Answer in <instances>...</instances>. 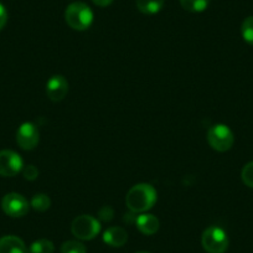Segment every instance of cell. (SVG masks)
<instances>
[{
  "mask_svg": "<svg viewBox=\"0 0 253 253\" xmlns=\"http://www.w3.org/2000/svg\"><path fill=\"white\" fill-rule=\"evenodd\" d=\"M158 194L150 184H137L126 193V204L130 212L143 213L150 210L157 203Z\"/></svg>",
  "mask_w": 253,
  "mask_h": 253,
  "instance_id": "obj_1",
  "label": "cell"
},
{
  "mask_svg": "<svg viewBox=\"0 0 253 253\" xmlns=\"http://www.w3.org/2000/svg\"><path fill=\"white\" fill-rule=\"evenodd\" d=\"M65 20L74 30H87L93 23V13L84 3H72L65 11Z\"/></svg>",
  "mask_w": 253,
  "mask_h": 253,
  "instance_id": "obj_2",
  "label": "cell"
},
{
  "mask_svg": "<svg viewBox=\"0 0 253 253\" xmlns=\"http://www.w3.org/2000/svg\"><path fill=\"white\" fill-rule=\"evenodd\" d=\"M201 243L208 253H225L228 248L227 233L221 227L211 226L204 231Z\"/></svg>",
  "mask_w": 253,
  "mask_h": 253,
  "instance_id": "obj_3",
  "label": "cell"
},
{
  "mask_svg": "<svg viewBox=\"0 0 253 253\" xmlns=\"http://www.w3.org/2000/svg\"><path fill=\"white\" fill-rule=\"evenodd\" d=\"M72 235L82 241L93 240L101 231V222L91 215L77 216L71 223Z\"/></svg>",
  "mask_w": 253,
  "mask_h": 253,
  "instance_id": "obj_4",
  "label": "cell"
},
{
  "mask_svg": "<svg viewBox=\"0 0 253 253\" xmlns=\"http://www.w3.org/2000/svg\"><path fill=\"white\" fill-rule=\"evenodd\" d=\"M208 142L217 152H227L232 148L235 137L232 130L225 124H215L208 130Z\"/></svg>",
  "mask_w": 253,
  "mask_h": 253,
  "instance_id": "obj_5",
  "label": "cell"
},
{
  "mask_svg": "<svg viewBox=\"0 0 253 253\" xmlns=\"http://www.w3.org/2000/svg\"><path fill=\"white\" fill-rule=\"evenodd\" d=\"M29 208L28 200L20 194H6L1 200V209L10 217H23L29 212Z\"/></svg>",
  "mask_w": 253,
  "mask_h": 253,
  "instance_id": "obj_6",
  "label": "cell"
},
{
  "mask_svg": "<svg viewBox=\"0 0 253 253\" xmlns=\"http://www.w3.org/2000/svg\"><path fill=\"white\" fill-rule=\"evenodd\" d=\"M24 169V162L18 153L13 150L0 152V175L5 177H13Z\"/></svg>",
  "mask_w": 253,
  "mask_h": 253,
  "instance_id": "obj_7",
  "label": "cell"
},
{
  "mask_svg": "<svg viewBox=\"0 0 253 253\" xmlns=\"http://www.w3.org/2000/svg\"><path fill=\"white\" fill-rule=\"evenodd\" d=\"M40 134H39L38 126L31 122H25L19 126L16 132V142L19 147L24 150H31L39 144Z\"/></svg>",
  "mask_w": 253,
  "mask_h": 253,
  "instance_id": "obj_8",
  "label": "cell"
},
{
  "mask_svg": "<svg viewBox=\"0 0 253 253\" xmlns=\"http://www.w3.org/2000/svg\"><path fill=\"white\" fill-rule=\"evenodd\" d=\"M69 92V82L61 75L50 77L46 84V93L52 102H60L66 97Z\"/></svg>",
  "mask_w": 253,
  "mask_h": 253,
  "instance_id": "obj_9",
  "label": "cell"
},
{
  "mask_svg": "<svg viewBox=\"0 0 253 253\" xmlns=\"http://www.w3.org/2000/svg\"><path fill=\"white\" fill-rule=\"evenodd\" d=\"M135 225L143 235L147 236L154 235L159 230V220L157 216L150 215V213H140L139 216H137Z\"/></svg>",
  "mask_w": 253,
  "mask_h": 253,
  "instance_id": "obj_10",
  "label": "cell"
},
{
  "mask_svg": "<svg viewBox=\"0 0 253 253\" xmlns=\"http://www.w3.org/2000/svg\"><path fill=\"white\" fill-rule=\"evenodd\" d=\"M103 241L111 247H122L128 241V233L122 227H109L104 231Z\"/></svg>",
  "mask_w": 253,
  "mask_h": 253,
  "instance_id": "obj_11",
  "label": "cell"
},
{
  "mask_svg": "<svg viewBox=\"0 0 253 253\" xmlns=\"http://www.w3.org/2000/svg\"><path fill=\"white\" fill-rule=\"evenodd\" d=\"M0 253H26V246L18 236H4L0 238Z\"/></svg>",
  "mask_w": 253,
  "mask_h": 253,
  "instance_id": "obj_12",
  "label": "cell"
},
{
  "mask_svg": "<svg viewBox=\"0 0 253 253\" xmlns=\"http://www.w3.org/2000/svg\"><path fill=\"white\" fill-rule=\"evenodd\" d=\"M165 0H137V9L143 14H148V15H153V14H158L164 6Z\"/></svg>",
  "mask_w": 253,
  "mask_h": 253,
  "instance_id": "obj_13",
  "label": "cell"
},
{
  "mask_svg": "<svg viewBox=\"0 0 253 253\" xmlns=\"http://www.w3.org/2000/svg\"><path fill=\"white\" fill-rule=\"evenodd\" d=\"M182 8L190 13H201L209 6V0H180Z\"/></svg>",
  "mask_w": 253,
  "mask_h": 253,
  "instance_id": "obj_14",
  "label": "cell"
},
{
  "mask_svg": "<svg viewBox=\"0 0 253 253\" xmlns=\"http://www.w3.org/2000/svg\"><path fill=\"white\" fill-rule=\"evenodd\" d=\"M55 251V246L51 242L50 240H38L35 242L31 243L30 250L29 252L30 253H53Z\"/></svg>",
  "mask_w": 253,
  "mask_h": 253,
  "instance_id": "obj_15",
  "label": "cell"
},
{
  "mask_svg": "<svg viewBox=\"0 0 253 253\" xmlns=\"http://www.w3.org/2000/svg\"><path fill=\"white\" fill-rule=\"evenodd\" d=\"M30 205L33 206L34 210L39 211V212H43V211L48 210L51 206V200L47 195L45 194H36L31 199Z\"/></svg>",
  "mask_w": 253,
  "mask_h": 253,
  "instance_id": "obj_16",
  "label": "cell"
},
{
  "mask_svg": "<svg viewBox=\"0 0 253 253\" xmlns=\"http://www.w3.org/2000/svg\"><path fill=\"white\" fill-rule=\"evenodd\" d=\"M61 253H87V248L79 241H66L61 246Z\"/></svg>",
  "mask_w": 253,
  "mask_h": 253,
  "instance_id": "obj_17",
  "label": "cell"
},
{
  "mask_svg": "<svg viewBox=\"0 0 253 253\" xmlns=\"http://www.w3.org/2000/svg\"><path fill=\"white\" fill-rule=\"evenodd\" d=\"M241 34H242L243 40L253 46V16H248L243 20L242 26H241Z\"/></svg>",
  "mask_w": 253,
  "mask_h": 253,
  "instance_id": "obj_18",
  "label": "cell"
},
{
  "mask_svg": "<svg viewBox=\"0 0 253 253\" xmlns=\"http://www.w3.org/2000/svg\"><path fill=\"white\" fill-rule=\"evenodd\" d=\"M241 177H242V181L245 182V185H247L248 187H252L253 189V162L247 163L243 167L242 172H241Z\"/></svg>",
  "mask_w": 253,
  "mask_h": 253,
  "instance_id": "obj_19",
  "label": "cell"
},
{
  "mask_svg": "<svg viewBox=\"0 0 253 253\" xmlns=\"http://www.w3.org/2000/svg\"><path fill=\"white\" fill-rule=\"evenodd\" d=\"M23 174H24V177H25L26 180H30V181H33V180H35L36 177L39 176V170H38V168L34 167V165H28V167H25L23 169Z\"/></svg>",
  "mask_w": 253,
  "mask_h": 253,
  "instance_id": "obj_20",
  "label": "cell"
},
{
  "mask_svg": "<svg viewBox=\"0 0 253 253\" xmlns=\"http://www.w3.org/2000/svg\"><path fill=\"white\" fill-rule=\"evenodd\" d=\"M98 217L102 221H111L113 218V209L111 206H103V208L99 210Z\"/></svg>",
  "mask_w": 253,
  "mask_h": 253,
  "instance_id": "obj_21",
  "label": "cell"
},
{
  "mask_svg": "<svg viewBox=\"0 0 253 253\" xmlns=\"http://www.w3.org/2000/svg\"><path fill=\"white\" fill-rule=\"evenodd\" d=\"M6 21H8V11H6L5 6L0 3V30H3Z\"/></svg>",
  "mask_w": 253,
  "mask_h": 253,
  "instance_id": "obj_22",
  "label": "cell"
},
{
  "mask_svg": "<svg viewBox=\"0 0 253 253\" xmlns=\"http://www.w3.org/2000/svg\"><path fill=\"white\" fill-rule=\"evenodd\" d=\"M92 1H93V3L96 4V5L102 6V8H103V6L111 5V4L113 3L114 0H92Z\"/></svg>",
  "mask_w": 253,
  "mask_h": 253,
  "instance_id": "obj_23",
  "label": "cell"
},
{
  "mask_svg": "<svg viewBox=\"0 0 253 253\" xmlns=\"http://www.w3.org/2000/svg\"><path fill=\"white\" fill-rule=\"evenodd\" d=\"M137 253H150V252H147V251H140V252H137Z\"/></svg>",
  "mask_w": 253,
  "mask_h": 253,
  "instance_id": "obj_24",
  "label": "cell"
}]
</instances>
